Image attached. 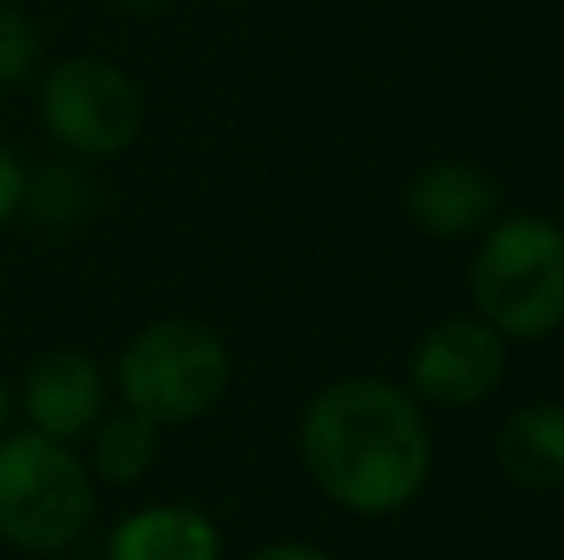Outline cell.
I'll return each instance as SVG.
<instances>
[{
    "label": "cell",
    "mask_w": 564,
    "mask_h": 560,
    "mask_svg": "<svg viewBox=\"0 0 564 560\" xmlns=\"http://www.w3.org/2000/svg\"><path fill=\"white\" fill-rule=\"evenodd\" d=\"M40 119L69 154L115 159L144 129V95L115 60L75 55L59 60L40 85Z\"/></svg>",
    "instance_id": "5b68a950"
},
{
    "label": "cell",
    "mask_w": 564,
    "mask_h": 560,
    "mask_svg": "<svg viewBox=\"0 0 564 560\" xmlns=\"http://www.w3.org/2000/svg\"><path fill=\"white\" fill-rule=\"evenodd\" d=\"M134 10H159V0H129Z\"/></svg>",
    "instance_id": "2e32d148"
},
{
    "label": "cell",
    "mask_w": 564,
    "mask_h": 560,
    "mask_svg": "<svg viewBox=\"0 0 564 560\" xmlns=\"http://www.w3.org/2000/svg\"><path fill=\"white\" fill-rule=\"evenodd\" d=\"M109 387L105 373L89 353L75 347H55L30 363L25 383H20V412H25L30 432H45L55 442H85L95 422L105 417Z\"/></svg>",
    "instance_id": "52a82bcc"
},
{
    "label": "cell",
    "mask_w": 564,
    "mask_h": 560,
    "mask_svg": "<svg viewBox=\"0 0 564 560\" xmlns=\"http://www.w3.org/2000/svg\"><path fill=\"white\" fill-rule=\"evenodd\" d=\"M470 303L506 343H545L564 327V228L555 218H496L470 258Z\"/></svg>",
    "instance_id": "7a4b0ae2"
},
{
    "label": "cell",
    "mask_w": 564,
    "mask_h": 560,
    "mask_svg": "<svg viewBox=\"0 0 564 560\" xmlns=\"http://www.w3.org/2000/svg\"><path fill=\"white\" fill-rule=\"evenodd\" d=\"M25 169H20V159L10 154L6 144H0V228L10 224V218L25 208Z\"/></svg>",
    "instance_id": "4fadbf2b"
},
{
    "label": "cell",
    "mask_w": 564,
    "mask_h": 560,
    "mask_svg": "<svg viewBox=\"0 0 564 560\" xmlns=\"http://www.w3.org/2000/svg\"><path fill=\"white\" fill-rule=\"evenodd\" d=\"M234 383V357L214 327L194 317H159L139 327L119 353V397L154 427L208 417Z\"/></svg>",
    "instance_id": "277c9868"
},
{
    "label": "cell",
    "mask_w": 564,
    "mask_h": 560,
    "mask_svg": "<svg viewBox=\"0 0 564 560\" xmlns=\"http://www.w3.org/2000/svg\"><path fill=\"white\" fill-rule=\"evenodd\" d=\"M40 65V35L30 25V15L10 0H0V89L25 85Z\"/></svg>",
    "instance_id": "7c38bea8"
},
{
    "label": "cell",
    "mask_w": 564,
    "mask_h": 560,
    "mask_svg": "<svg viewBox=\"0 0 564 560\" xmlns=\"http://www.w3.org/2000/svg\"><path fill=\"white\" fill-rule=\"evenodd\" d=\"M406 214L431 238H470L486 234L500 214V184L476 164L436 159L406 184Z\"/></svg>",
    "instance_id": "ba28073f"
},
{
    "label": "cell",
    "mask_w": 564,
    "mask_h": 560,
    "mask_svg": "<svg viewBox=\"0 0 564 560\" xmlns=\"http://www.w3.org/2000/svg\"><path fill=\"white\" fill-rule=\"evenodd\" d=\"M105 560H224V536L198 506L154 502L109 531Z\"/></svg>",
    "instance_id": "9c48e42d"
},
{
    "label": "cell",
    "mask_w": 564,
    "mask_h": 560,
    "mask_svg": "<svg viewBox=\"0 0 564 560\" xmlns=\"http://www.w3.org/2000/svg\"><path fill=\"white\" fill-rule=\"evenodd\" d=\"M159 462V427L139 412H115L99 417L89 432V476L109 486H134L139 476H149V466Z\"/></svg>",
    "instance_id": "8fae6325"
},
{
    "label": "cell",
    "mask_w": 564,
    "mask_h": 560,
    "mask_svg": "<svg viewBox=\"0 0 564 560\" xmlns=\"http://www.w3.org/2000/svg\"><path fill=\"white\" fill-rule=\"evenodd\" d=\"M506 337L476 313H456L431 323L406 357V392L421 407L470 412L506 383Z\"/></svg>",
    "instance_id": "8992f818"
},
{
    "label": "cell",
    "mask_w": 564,
    "mask_h": 560,
    "mask_svg": "<svg viewBox=\"0 0 564 560\" xmlns=\"http://www.w3.org/2000/svg\"><path fill=\"white\" fill-rule=\"evenodd\" d=\"M95 521V476L69 442L45 432L0 437V541L30 556L75 546Z\"/></svg>",
    "instance_id": "3957f363"
},
{
    "label": "cell",
    "mask_w": 564,
    "mask_h": 560,
    "mask_svg": "<svg viewBox=\"0 0 564 560\" xmlns=\"http://www.w3.org/2000/svg\"><path fill=\"white\" fill-rule=\"evenodd\" d=\"M248 560H332V556L312 541H273V546H263V551H253Z\"/></svg>",
    "instance_id": "5bb4252c"
},
{
    "label": "cell",
    "mask_w": 564,
    "mask_h": 560,
    "mask_svg": "<svg viewBox=\"0 0 564 560\" xmlns=\"http://www.w3.org/2000/svg\"><path fill=\"white\" fill-rule=\"evenodd\" d=\"M496 466L520 492H564V402H525L500 422Z\"/></svg>",
    "instance_id": "30bf717a"
},
{
    "label": "cell",
    "mask_w": 564,
    "mask_h": 560,
    "mask_svg": "<svg viewBox=\"0 0 564 560\" xmlns=\"http://www.w3.org/2000/svg\"><path fill=\"white\" fill-rule=\"evenodd\" d=\"M6 422H10V392H6V383H0V437H6Z\"/></svg>",
    "instance_id": "9a60e30c"
},
{
    "label": "cell",
    "mask_w": 564,
    "mask_h": 560,
    "mask_svg": "<svg viewBox=\"0 0 564 560\" xmlns=\"http://www.w3.org/2000/svg\"><path fill=\"white\" fill-rule=\"evenodd\" d=\"M312 486L351 516H397L431 476V427L421 402L387 377H337L297 422Z\"/></svg>",
    "instance_id": "6da1fadb"
}]
</instances>
